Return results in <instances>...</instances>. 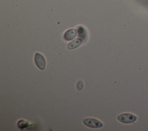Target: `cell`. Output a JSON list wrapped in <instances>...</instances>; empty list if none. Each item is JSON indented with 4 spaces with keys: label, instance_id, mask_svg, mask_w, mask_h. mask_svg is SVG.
Returning <instances> with one entry per match:
<instances>
[{
    "label": "cell",
    "instance_id": "6da1fadb",
    "mask_svg": "<svg viewBox=\"0 0 148 131\" xmlns=\"http://www.w3.org/2000/svg\"><path fill=\"white\" fill-rule=\"evenodd\" d=\"M137 120V116L135 115L131 114V113H121L117 117V120L125 124H131V123L135 122Z\"/></svg>",
    "mask_w": 148,
    "mask_h": 131
},
{
    "label": "cell",
    "instance_id": "7a4b0ae2",
    "mask_svg": "<svg viewBox=\"0 0 148 131\" xmlns=\"http://www.w3.org/2000/svg\"><path fill=\"white\" fill-rule=\"evenodd\" d=\"M83 124L90 128H101L103 127V123L99 120L93 118H87L83 120Z\"/></svg>",
    "mask_w": 148,
    "mask_h": 131
},
{
    "label": "cell",
    "instance_id": "3957f363",
    "mask_svg": "<svg viewBox=\"0 0 148 131\" xmlns=\"http://www.w3.org/2000/svg\"><path fill=\"white\" fill-rule=\"evenodd\" d=\"M34 62H35L36 66L40 70H45L46 67V60L43 55L39 52H36L34 55Z\"/></svg>",
    "mask_w": 148,
    "mask_h": 131
},
{
    "label": "cell",
    "instance_id": "277c9868",
    "mask_svg": "<svg viewBox=\"0 0 148 131\" xmlns=\"http://www.w3.org/2000/svg\"><path fill=\"white\" fill-rule=\"evenodd\" d=\"M78 33V30L76 29H70L66 31L64 34V39L67 41H72L76 38V35Z\"/></svg>",
    "mask_w": 148,
    "mask_h": 131
},
{
    "label": "cell",
    "instance_id": "5b68a950",
    "mask_svg": "<svg viewBox=\"0 0 148 131\" xmlns=\"http://www.w3.org/2000/svg\"><path fill=\"white\" fill-rule=\"evenodd\" d=\"M82 44V40L80 38H77L76 39V40L72 41L71 42H70L69 44H67V49H76V48L79 47Z\"/></svg>",
    "mask_w": 148,
    "mask_h": 131
},
{
    "label": "cell",
    "instance_id": "8992f818",
    "mask_svg": "<svg viewBox=\"0 0 148 131\" xmlns=\"http://www.w3.org/2000/svg\"><path fill=\"white\" fill-rule=\"evenodd\" d=\"M83 86H84V84H83V82L82 81H79L78 82V84L76 85V88H77L78 90H82L83 88Z\"/></svg>",
    "mask_w": 148,
    "mask_h": 131
}]
</instances>
